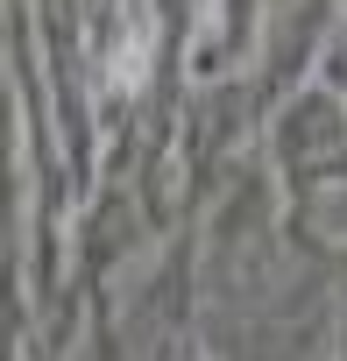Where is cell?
I'll return each instance as SVG.
<instances>
[{"instance_id": "1", "label": "cell", "mask_w": 347, "mask_h": 361, "mask_svg": "<svg viewBox=\"0 0 347 361\" xmlns=\"http://www.w3.org/2000/svg\"><path fill=\"white\" fill-rule=\"evenodd\" d=\"M106 78H114L121 92H135V85L149 78V57H142V36H128V43H121V71H106Z\"/></svg>"}]
</instances>
